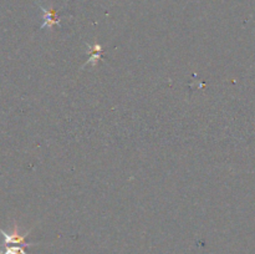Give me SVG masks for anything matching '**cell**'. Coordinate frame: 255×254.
I'll list each match as a JSON object with an SVG mask.
<instances>
[{"label":"cell","instance_id":"1","mask_svg":"<svg viewBox=\"0 0 255 254\" xmlns=\"http://www.w3.org/2000/svg\"><path fill=\"white\" fill-rule=\"evenodd\" d=\"M0 233H1V236L4 237L5 246H7V244H19V246H24V247L34 246V243H27L26 242V237L27 234H29V232L21 236V234L19 233V231H17L16 227L14 228V232H12V233H6V232L2 231V229L0 228Z\"/></svg>","mask_w":255,"mask_h":254},{"label":"cell","instance_id":"2","mask_svg":"<svg viewBox=\"0 0 255 254\" xmlns=\"http://www.w3.org/2000/svg\"><path fill=\"white\" fill-rule=\"evenodd\" d=\"M87 47H89V54L91 55V57L87 59L86 65H92V66H96L97 61L101 59V51H102V47L100 44H95L94 46H91L90 44H87Z\"/></svg>","mask_w":255,"mask_h":254},{"label":"cell","instance_id":"3","mask_svg":"<svg viewBox=\"0 0 255 254\" xmlns=\"http://www.w3.org/2000/svg\"><path fill=\"white\" fill-rule=\"evenodd\" d=\"M24 248V246H19V244H7L5 246L4 251L0 252V254H27Z\"/></svg>","mask_w":255,"mask_h":254},{"label":"cell","instance_id":"4","mask_svg":"<svg viewBox=\"0 0 255 254\" xmlns=\"http://www.w3.org/2000/svg\"><path fill=\"white\" fill-rule=\"evenodd\" d=\"M42 11H44V19H45V22L42 24V27H50L51 25H60V21L59 19H54V12H50V11H46L45 9H42Z\"/></svg>","mask_w":255,"mask_h":254}]
</instances>
